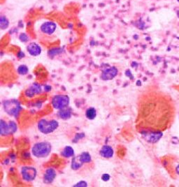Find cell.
I'll use <instances>...</instances> for the list:
<instances>
[{
	"mask_svg": "<svg viewBox=\"0 0 179 187\" xmlns=\"http://www.w3.org/2000/svg\"><path fill=\"white\" fill-rule=\"evenodd\" d=\"M97 110L94 108H88L85 111V117H87V119L90 120H93L95 119L96 117H97Z\"/></svg>",
	"mask_w": 179,
	"mask_h": 187,
	"instance_id": "ac0fdd59",
	"label": "cell"
},
{
	"mask_svg": "<svg viewBox=\"0 0 179 187\" xmlns=\"http://www.w3.org/2000/svg\"><path fill=\"white\" fill-rule=\"evenodd\" d=\"M18 130L16 123L13 121L6 122L4 119L0 120V134L1 136H8L14 134Z\"/></svg>",
	"mask_w": 179,
	"mask_h": 187,
	"instance_id": "5b68a950",
	"label": "cell"
},
{
	"mask_svg": "<svg viewBox=\"0 0 179 187\" xmlns=\"http://www.w3.org/2000/svg\"><path fill=\"white\" fill-rule=\"evenodd\" d=\"M27 50L31 56L37 57L39 56V55H41L42 50H41V46H39V44H37V43L32 42L30 43L27 46Z\"/></svg>",
	"mask_w": 179,
	"mask_h": 187,
	"instance_id": "7c38bea8",
	"label": "cell"
},
{
	"mask_svg": "<svg viewBox=\"0 0 179 187\" xmlns=\"http://www.w3.org/2000/svg\"><path fill=\"white\" fill-rule=\"evenodd\" d=\"M57 177V173L56 170L53 168H49L45 171L43 176V182L46 184H51L54 181Z\"/></svg>",
	"mask_w": 179,
	"mask_h": 187,
	"instance_id": "8fae6325",
	"label": "cell"
},
{
	"mask_svg": "<svg viewBox=\"0 0 179 187\" xmlns=\"http://www.w3.org/2000/svg\"><path fill=\"white\" fill-rule=\"evenodd\" d=\"M51 104L55 109L60 110L69 107L70 104V99L69 96L66 94H58L53 97Z\"/></svg>",
	"mask_w": 179,
	"mask_h": 187,
	"instance_id": "277c9868",
	"label": "cell"
},
{
	"mask_svg": "<svg viewBox=\"0 0 179 187\" xmlns=\"http://www.w3.org/2000/svg\"><path fill=\"white\" fill-rule=\"evenodd\" d=\"M162 133L160 131H142V138L150 143H155L162 137Z\"/></svg>",
	"mask_w": 179,
	"mask_h": 187,
	"instance_id": "52a82bcc",
	"label": "cell"
},
{
	"mask_svg": "<svg viewBox=\"0 0 179 187\" xmlns=\"http://www.w3.org/2000/svg\"><path fill=\"white\" fill-rule=\"evenodd\" d=\"M3 108L6 114L11 117H14L15 118L19 115L20 111L22 110L20 102L16 99L5 100L3 102Z\"/></svg>",
	"mask_w": 179,
	"mask_h": 187,
	"instance_id": "3957f363",
	"label": "cell"
},
{
	"mask_svg": "<svg viewBox=\"0 0 179 187\" xmlns=\"http://www.w3.org/2000/svg\"><path fill=\"white\" fill-rule=\"evenodd\" d=\"M17 57H18L19 59H22V58L25 57V54H24L23 52L20 51V52H19L18 53V55H17Z\"/></svg>",
	"mask_w": 179,
	"mask_h": 187,
	"instance_id": "4316f807",
	"label": "cell"
},
{
	"mask_svg": "<svg viewBox=\"0 0 179 187\" xmlns=\"http://www.w3.org/2000/svg\"><path fill=\"white\" fill-rule=\"evenodd\" d=\"M9 25V21L8 18L4 15H1L0 17V27L1 30H6Z\"/></svg>",
	"mask_w": 179,
	"mask_h": 187,
	"instance_id": "d6986e66",
	"label": "cell"
},
{
	"mask_svg": "<svg viewBox=\"0 0 179 187\" xmlns=\"http://www.w3.org/2000/svg\"><path fill=\"white\" fill-rule=\"evenodd\" d=\"M59 127V122L56 119H41L37 124L38 130L44 134L48 135L56 131Z\"/></svg>",
	"mask_w": 179,
	"mask_h": 187,
	"instance_id": "7a4b0ae2",
	"label": "cell"
},
{
	"mask_svg": "<svg viewBox=\"0 0 179 187\" xmlns=\"http://www.w3.org/2000/svg\"><path fill=\"white\" fill-rule=\"evenodd\" d=\"M72 115V110L69 108H67L60 110L58 111V116L59 117L60 119L63 120H67L71 117Z\"/></svg>",
	"mask_w": 179,
	"mask_h": 187,
	"instance_id": "5bb4252c",
	"label": "cell"
},
{
	"mask_svg": "<svg viewBox=\"0 0 179 187\" xmlns=\"http://www.w3.org/2000/svg\"><path fill=\"white\" fill-rule=\"evenodd\" d=\"M44 90L46 92H50L51 90V87L49 86V85H46L44 87Z\"/></svg>",
	"mask_w": 179,
	"mask_h": 187,
	"instance_id": "f1b7e54d",
	"label": "cell"
},
{
	"mask_svg": "<svg viewBox=\"0 0 179 187\" xmlns=\"http://www.w3.org/2000/svg\"><path fill=\"white\" fill-rule=\"evenodd\" d=\"M110 179H111V176L110 175H108V173H104L101 175V180L104 181H109Z\"/></svg>",
	"mask_w": 179,
	"mask_h": 187,
	"instance_id": "d4e9b609",
	"label": "cell"
},
{
	"mask_svg": "<svg viewBox=\"0 0 179 187\" xmlns=\"http://www.w3.org/2000/svg\"><path fill=\"white\" fill-rule=\"evenodd\" d=\"M99 154L101 157L104 158V159H111L113 157L114 151H113L112 147L105 145H103L101 148L100 151H99Z\"/></svg>",
	"mask_w": 179,
	"mask_h": 187,
	"instance_id": "4fadbf2b",
	"label": "cell"
},
{
	"mask_svg": "<svg viewBox=\"0 0 179 187\" xmlns=\"http://www.w3.org/2000/svg\"><path fill=\"white\" fill-rule=\"evenodd\" d=\"M171 142L174 145H177V144L179 143V139L176 137H173L171 139Z\"/></svg>",
	"mask_w": 179,
	"mask_h": 187,
	"instance_id": "484cf974",
	"label": "cell"
},
{
	"mask_svg": "<svg viewBox=\"0 0 179 187\" xmlns=\"http://www.w3.org/2000/svg\"><path fill=\"white\" fill-rule=\"evenodd\" d=\"M52 145L47 141L38 142L32 147V154L34 157L38 159L46 158L51 154Z\"/></svg>",
	"mask_w": 179,
	"mask_h": 187,
	"instance_id": "6da1fadb",
	"label": "cell"
},
{
	"mask_svg": "<svg viewBox=\"0 0 179 187\" xmlns=\"http://www.w3.org/2000/svg\"><path fill=\"white\" fill-rule=\"evenodd\" d=\"M20 173L23 180L30 182L34 181L37 177V170L35 168L32 166H23L20 170Z\"/></svg>",
	"mask_w": 179,
	"mask_h": 187,
	"instance_id": "8992f818",
	"label": "cell"
},
{
	"mask_svg": "<svg viewBox=\"0 0 179 187\" xmlns=\"http://www.w3.org/2000/svg\"><path fill=\"white\" fill-rule=\"evenodd\" d=\"M17 71H18V74L21 75H25L28 73L29 72V68L25 64H21L18 67V69H17Z\"/></svg>",
	"mask_w": 179,
	"mask_h": 187,
	"instance_id": "ffe728a7",
	"label": "cell"
},
{
	"mask_svg": "<svg viewBox=\"0 0 179 187\" xmlns=\"http://www.w3.org/2000/svg\"><path fill=\"white\" fill-rule=\"evenodd\" d=\"M19 39H20V41L22 43H26L29 41V37L26 34L22 33L19 36Z\"/></svg>",
	"mask_w": 179,
	"mask_h": 187,
	"instance_id": "603a6c76",
	"label": "cell"
},
{
	"mask_svg": "<svg viewBox=\"0 0 179 187\" xmlns=\"http://www.w3.org/2000/svg\"><path fill=\"white\" fill-rule=\"evenodd\" d=\"M78 157L79 160L81 161L82 163H83L84 164H90L92 161V157H91L90 154L87 152H82L80 155L78 156Z\"/></svg>",
	"mask_w": 179,
	"mask_h": 187,
	"instance_id": "e0dca14e",
	"label": "cell"
},
{
	"mask_svg": "<svg viewBox=\"0 0 179 187\" xmlns=\"http://www.w3.org/2000/svg\"><path fill=\"white\" fill-rule=\"evenodd\" d=\"M176 170L177 174H178V175H179V165L176 167Z\"/></svg>",
	"mask_w": 179,
	"mask_h": 187,
	"instance_id": "f546056e",
	"label": "cell"
},
{
	"mask_svg": "<svg viewBox=\"0 0 179 187\" xmlns=\"http://www.w3.org/2000/svg\"><path fill=\"white\" fill-rule=\"evenodd\" d=\"M177 1H178V2L179 3V0H177Z\"/></svg>",
	"mask_w": 179,
	"mask_h": 187,
	"instance_id": "1f68e13d",
	"label": "cell"
},
{
	"mask_svg": "<svg viewBox=\"0 0 179 187\" xmlns=\"http://www.w3.org/2000/svg\"><path fill=\"white\" fill-rule=\"evenodd\" d=\"M176 15L177 16H178V18H179V8H178V9L176 10Z\"/></svg>",
	"mask_w": 179,
	"mask_h": 187,
	"instance_id": "4dcf8cb0",
	"label": "cell"
},
{
	"mask_svg": "<svg viewBox=\"0 0 179 187\" xmlns=\"http://www.w3.org/2000/svg\"><path fill=\"white\" fill-rule=\"evenodd\" d=\"M62 157L69 159L74 157V150L71 146H66L61 152Z\"/></svg>",
	"mask_w": 179,
	"mask_h": 187,
	"instance_id": "9a60e30c",
	"label": "cell"
},
{
	"mask_svg": "<svg viewBox=\"0 0 179 187\" xmlns=\"http://www.w3.org/2000/svg\"><path fill=\"white\" fill-rule=\"evenodd\" d=\"M62 52V48H54L52 50H50L49 51V55L50 57H53L56 56V55L60 54Z\"/></svg>",
	"mask_w": 179,
	"mask_h": 187,
	"instance_id": "44dd1931",
	"label": "cell"
},
{
	"mask_svg": "<svg viewBox=\"0 0 179 187\" xmlns=\"http://www.w3.org/2000/svg\"><path fill=\"white\" fill-rule=\"evenodd\" d=\"M41 92H42V88H41V85L37 83V82H34L25 90V95L27 98L31 99V98H33L36 96L41 94Z\"/></svg>",
	"mask_w": 179,
	"mask_h": 187,
	"instance_id": "ba28073f",
	"label": "cell"
},
{
	"mask_svg": "<svg viewBox=\"0 0 179 187\" xmlns=\"http://www.w3.org/2000/svg\"><path fill=\"white\" fill-rule=\"evenodd\" d=\"M84 164L82 163L81 161L79 160L78 157H72L71 163V168L74 170H78L83 167Z\"/></svg>",
	"mask_w": 179,
	"mask_h": 187,
	"instance_id": "2e32d148",
	"label": "cell"
},
{
	"mask_svg": "<svg viewBox=\"0 0 179 187\" xmlns=\"http://www.w3.org/2000/svg\"><path fill=\"white\" fill-rule=\"evenodd\" d=\"M57 25L54 22L52 21H47L45 22L41 25L40 30L43 34H46V35H52L56 31Z\"/></svg>",
	"mask_w": 179,
	"mask_h": 187,
	"instance_id": "30bf717a",
	"label": "cell"
},
{
	"mask_svg": "<svg viewBox=\"0 0 179 187\" xmlns=\"http://www.w3.org/2000/svg\"><path fill=\"white\" fill-rule=\"evenodd\" d=\"M87 186L88 185H87V183L85 181H80L74 185V187H87Z\"/></svg>",
	"mask_w": 179,
	"mask_h": 187,
	"instance_id": "cb8c5ba5",
	"label": "cell"
},
{
	"mask_svg": "<svg viewBox=\"0 0 179 187\" xmlns=\"http://www.w3.org/2000/svg\"><path fill=\"white\" fill-rule=\"evenodd\" d=\"M85 136V133H76L75 135L74 138L73 139V140H72V142H74V143H76V142H77L78 141V140H81L82 138H83Z\"/></svg>",
	"mask_w": 179,
	"mask_h": 187,
	"instance_id": "7402d4cb",
	"label": "cell"
},
{
	"mask_svg": "<svg viewBox=\"0 0 179 187\" xmlns=\"http://www.w3.org/2000/svg\"><path fill=\"white\" fill-rule=\"evenodd\" d=\"M118 70L115 66H111L105 68L101 74V78L103 80H111L118 75Z\"/></svg>",
	"mask_w": 179,
	"mask_h": 187,
	"instance_id": "9c48e42d",
	"label": "cell"
},
{
	"mask_svg": "<svg viewBox=\"0 0 179 187\" xmlns=\"http://www.w3.org/2000/svg\"><path fill=\"white\" fill-rule=\"evenodd\" d=\"M125 74H126L127 77H130L131 79H133V75H132V73H131L130 70H127V71H126V73H125Z\"/></svg>",
	"mask_w": 179,
	"mask_h": 187,
	"instance_id": "83f0119b",
	"label": "cell"
}]
</instances>
